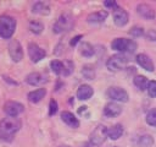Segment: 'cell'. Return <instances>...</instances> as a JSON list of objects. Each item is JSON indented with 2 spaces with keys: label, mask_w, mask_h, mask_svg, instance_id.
<instances>
[{
  "label": "cell",
  "mask_w": 156,
  "mask_h": 147,
  "mask_svg": "<svg viewBox=\"0 0 156 147\" xmlns=\"http://www.w3.org/2000/svg\"><path fill=\"white\" fill-rule=\"evenodd\" d=\"M113 22H115V24L118 26V27L126 26L127 22H128V13H127V11L117 6V7L113 10Z\"/></svg>",
  "instance_id": "11"
},
{
  "label": "cell",
  "mask_w": 156,
  "mask_h": 147,
  "mask_svg": "<svg viewBox=\"0 0 156 147\" xmlns=\"http://www.w3.org/2000/svg\"><path fill=\"white\" fill-rule=\"evenodd\" d=\"M145 119H146V123H147L149 125H151V126H156V108L149 110L147 114H146V118H145Z\"/></svg>",
  "instance_id": "27"
},
{
  "label": "cell",
  "mask_w": 156,
  "mask_h": 147,
  "mask_svg": "<svg viewBox=\"0 0 156 147\" xmlns=\"http://www.w3.org/2000/svg\"><path fill=\"white\" fill-rule=\"evenodd\" d=\"M122 134H123V126L121 124H116L107 130V137H110L111 140H118L122 136Z\"/></svg>",
  "instance_id": "21"
},
{
  "label": "cell",
  "mask_w": 156,
  "mask_h": 147,
  "mask_svg": "<svg viewBox=\"0 0 156 147\" xmlns=\"http://www.w3.org/2000/svg\"><path fill=\"white\" fill-rule=\"evenodd\" d=\"M28 27H29L30 32L34 33V34H40L43 32V29H44V24L41 22H39V21H35V20L30 21Z\"/></svg>",
  "instance_id": "24"
},
{
  "label": "cell",
  "mask_w": 156,
  "mask_h": 147,
  "mask_svg": "<svg viewBox=\"0 0 156 147\" xmlns=\"http://www.w3.org/2000/svg\"><path fill=\"white\" fill-rule=\"evenodd\" d=\"M134 85L140 89V91H144V89H147V85H149V81L145 76H141V75H138L134 77L133 80Z\"/></svg>",
  "instance_id": "23"
},
{
  "label": "cell",
  "mask_w": 156,
  "mask_h": 147,
  "mask_svg": "<svg viewBox=\"0 0 156 147\" xmlns=\"http://www.w3.org/2000/svg\"><path fill=\"white\" fill-rule=\"evenodd\" d=\"M32 11L33 13H37V15H49L50 13V6L44 2V1H37L33 4L32 6Z\"/></svg>",
  "instance_id": "19"
},
{
  "label": "cell",
  "mask_w": 156,
  "mask_h": 147,
  "mask_svg": "<svg viewBox=\"0 0 156 147\" xmlns=\"http://www.w3.org/2000/svg\"><path fill=\"white\" fill-rule=\"evenodd\" d=\"M48 81L46 76L41 72H32L29 75H27L26 77V82L30 86H40L43 83H45Z\"/></svg>",
  "instance_id": "13"
},
{
  "label": "cell",
  "mask_w": 156,
  "mask_h": 147,
  "mask_svg": "<svg viewBox=\"0 0 156 147\" xmlns=\"http://www.w3.org/2000/svg\"><path fill=\"white\" fill-rule=\"evenodd\" d=\"M104 6L116 9V7H117V4H116V1H113V0H106V1H104Z\"/></svg>",
  "instance_id": "33"
},
{
  "label": "cell",
  "mask_w": 156,
  "mask_h": 147,
  "mask_svg": "<svg viewBox=\"0 0 156 147\" xmlns=\"http://www.w3.org/2000/svg\"><path fill=\"white\" fill-rule=\"evenodd\" d=\"M147 93L151 98L156 97V81H149L147 85Z\"/></svg>",
  "instance_id": "31"
},
{
  "label": "cell",
  "mask_w": 156,
  "mask_h": 147,
  "mask_svg": "<svg viewBox=\"0 0 156 147\" xmlns=\"http://www.w3.org/2000/svg\"><path fill=\"white\" fill-rule=\"evenodd\" d=\"M45 94H46V89H45V88H38V89H35V91L29 92L27 97H28V100H29V102H32V103H38V102H40V100L45 97Z\"/></svg>",
  "instance_id": "20"
},
{
  "label": "cell",
  "mask_w": 156,
  "mask_h": 147,
  "mask_svg": "<svg viewBox=\"0 0 156 147\" xmlns=\"http://www.w3.org/2000/svg\"><path fill=\"white\" fill-rule=\"evenodd\" d=\"M111 47L113 50L121 51V53H134L136 50V43L132 39L126 38H116L112 40Z\"/></svg>",
  "instance_id": "4"
},
{
  "label": "cell",
  "mask_w": 156,
  "mask_h": 147,
  "mask_svg": "<svg viewBox=\"0 0 156 147\" xmlns=\"http://www.w3.org/2000/svg\"><path fill=\"white\" fill-rule=\"evenodd\" d=\"M51 70L55 75H62L63 74V62L60 61V60H52L51 64Z\"/></svg>",
  "instance_id": "26"
},
{
  "label": "cell",
  "mask_w": 156,
  "mask_h": 147,
  "mask_svg": "<svg viewBox=\"0 0 156 147\" xmlns=\"http://www.w3.org/2000/svg\"><path fill=\"white\" fill-rule=\"evenodd\" d=\"M107 11H98V12H93L90 15H88L87 17V21L89 23H93V24H96V23H101L104 22L106 18H107Z\"/></svg>",
  "instance_id": "18"
},
{
  "label": "cell",
  "mask_w": 156,
  "mask_h": 147,
  "mask_svg": "<svg viewBox=\"0 0 156 147\" xmlns=\"http://www.w3.org/2000/svg\"><path fill=\"white\" fill-rule=\"evenodd\" d=\"M80 39H82V36H80V34H79V36L73 37V38H72V40L69 42V45H71V47H74V45H76V44H77V43L80 40Z\"/></svg>",
  "instance_id": "34"
},
{
  "label": "cell",
  "mask_w": 156,
  "mask_h": 147,
  "mask_svg": "<svg viewBox=\"0 0 156 147\" xmlns=\"http://www.w3.org/2000/svg\"><path fill=\"white\" fill-rule=\"evenodd\" d=\"M73 69H74V65H73V62L71 61V60H66L65 62H63V76H68V75H71L72 72H73Z\"/></svg>",
  "instance_id": "29"
},
{
  "label": "cell",
  "mask_w": 156,
  "mask_h": 147,
  "mask_svg": "<svg viewBox=\"0 0 156 147\" xmlns=\"http://www.w3.org/2000/svg\"><path fill=\"white\" fill-rule=\"evenodd\" d=\"M82 147H90V145H89L88 142H85V143H83V145H82Z\"/></svg>",
  "instance_id": "35"
},
{
  "label": "cell",
  "mask_w": 156,
  "mask_h": 147,
  "mask_svg": "<svg viewBox=\"0 0 156 147\" xmlns=\"http://www.w3.org/2000/svg\"><path fill=\"white\" fill-rule=\"evenodd\" d=\"M152 143H154V138H152L150 135H144V136H141L140 140H139V145H140L141 147H151Z\"/></svg>",
  "instance_id": "28"
},
{
  "label": "cell",
  "mask_w": 156,
  "mask_h": 147,
  "mask_svg": "<svg viewBox=\"0 0 156 147\" xmlns=\"http://www.w3.org/2000/svg\"><path fill=\"white\" fill-rule=\"evenodd\" d=\"M9 55L12 61L18 62L23 59V49L18 40H11L9 44Z\"/></svg>",
  "instance_id": "8"
},
{
  "label": "cell",
  "mask_w": 156,
  "mask_h": 147,
  "mask_svg": "<svg viewBox=\"0 0 156 147\" xmlns=\"http://www.w3.org/2000/svg\"><path fill=\"white\" fill-rule=\"evenodd\" d=\"M128 64V58L124 56L123 54H116V55H112L107 62H106V66L110 71L112 72H117V71H121L122 69H124Z\"/></svg>",
  "instance_id": "6"
},
{
  "label": "cell",
  "mask_w": 156,
  "mask_h": 147,
  "mask_svg": "<svg viewBox=\"0 0 156 147\" xmlns=\"http://www.w3.org/2000/svg\"><path fill=\"white\" fill-rule=\"evenodd\" d=\"M61 120H62L66 125H68L69 127L77 129V127L79 126V120H78V119L74 116V114H72L71 111H67V110L62 111V113H61Z\"/></svg>",
  "instance_id": "16"
},
{
  "label": "cell",
  "mask_w": 156,
  "mask_h": 147,
  "mask_svg": "<svg viewBox=\"0 0 156 147\" xmlns=\"http://www.w3.org/2000/svg\"><path fill=\"white\" fill-rule=\"evenodd\" d=\"M61 147H69V146H61Z\"/></svg>",
  "instance_id": "36"
},
{
  "label": "cell",
  "mask_w": 156,
  "mask_h": 147,
  "mask_svg": "<svg viewBox=\"0 0 156 147\" xmlns=\"http://www.w3.org/2000/svg\"><path fill=\"white\" fill-rule=\"evenodd\" d=\"M107 96L112 99V100H117V102H128L129 96L127 93L126 89L121 88V87H110L107 91Z\"/></svg>",
  "instance_id": "10"
},
{
  "label": "cell",
  "mask_w": 156,
  "mask_h": 147,
  "mask_svg": "<svg viewBox=\"0 0 156 147\" xmlns=\"http://www.w3.org/2000/svg\"><path fill=\"white\" fill-rule=\"evenodd\" d=\"M73 24H74L73 16H72L71 13H62V15L56 20V22L54 23L52 31H54V33L60 34V33L71 31V29L73 28Z\"/></svg>",
  "instance_id": "2"
},
{
  "label": "cell",
  "mask_w": 156,
  "mask_h": 147,
  "mask_svg": "<svg viewBox=\"0 0 156 147\" xmlns=\"http://www.w3.org/2000/svg\"><path fill=\"white\" fill-rule=\"evenodd\" d=\"M82 75L87 80H94L95 78V70L90 65H84L83 69H82Z\"/></svg>",
  "instance_id": "25"
},
{
  "label": "cell",
  "mask_w": 156,
  "mask_h": 147,
  "mask_svg": "<svg viewBox=\"0 0 156 147\" xmlns=\"http://www.w3.org/2000/svg\"><path fill=\"white\" fill-rule=\"evenodd\" d=\"M107 130H108V129H107L105 125H98V126L91 131V134H90V136H89V142H90V145L94 146V147L101 146V145L106 141V138H107Z\"/></svg>",
  "instance_id": "5"
},
{
  "label": "cell",
  "mask_w": 156,
  "mask_h": 147,
  "mask_svg": "<svg viewBox=\"0 0 156 147\" xmlns=\"http://www.w3.org/2000/svg\"><path fill=\"white\" fill-rule=\"evenodd\" d=\"M94 93V89L91 86L89 85H82L79 86V88L77 89V98L80 100H87L89 99Z\"/></svg>",
  "instance_id": "17"
},
{
  "label": "cell",
  "mask_w": 156,
  "mask_h": 147,
  "mask_svg": "<svg viewBox=\"0 0 156 147\" xmlns=\"http://www.w3.org/2000/svg\"><path fill=\"white\" fill-rule=\"evenodd\" d=\"M136 62L143 67V69H145L146 71H149V72H152L154 70H155V66H154V62H152V60L150 59V56L149 55H146V54H138L136 55Z\"/></svg>",
  "instance_id": "14"
},
{
  "label": "cell",
  "mask_w": 156,
  "mask_h": 147,
  "mask_svg": "<svg viewBox=\"0 0 156 147\" xmlns=\"http://www.w3.org/2000/svg\"><path fill=\"white\" fill-rule=\"evenodd\" d=\"M28 55L33 62H39L40 60H43L45 58L46 51L43 48H40L38 44L29 43L28 44Z\"/></svg>",
  "instance_id": "9"
},
{
  "label": "cell",
  "mask_w": 156,
  "mask_h": 147,
  "mask_svg": "<svg viewBox=\"0 0 156 147\" xmlns=\"http://www.w3.org/2000/svg\"><path fill=\"white\" fill-rule=\"evenodd\" d=\"M79 51H80V54H82L83 56H85V58H90V56L94 55L95 49H94V47H93L90 43L84 42V43L80 44V47H79Z\"/></svg>",
  "instance_id": "22"
},
{
  "label": "cell",
  "mask_w": 156,
  "mask_h": 147,
  "mask_svg": "<svg viewBox=\"0 0 156 147\" xmlns=\"http://www.w3.org/2000/svg\"><path fill=\"white\" fill-rule=\"evenodd\" d=\"M136 12L139 13V16H141L145 20H154L156 16L155 10L147 4H139L136 6Z\"/></svg>",
  "instance_id": "12"
},
{
  "label": "cell",
  "mask_w": 156,
  "mask_h": 147,
  "mask_svg": "<svg viewBox=\"0 0 156 147\" xmlns=\"http://www.w3.org/2000/svg\"><path fill=\"white\" fill-rule=\"evenodd\" d=\"M122 113V107L115 102H110L105 105L104 108V115H106L107 118H115L118 116Z\"/></svg>",
  "instance_id": "15"
},
{
  "label": "cell",
  "mask_w": 156,
  "mask_h": 147,
  "mask_svg": "<svg viewBox=\"0 0 156 147\" xmlns=\"http://www.w3.org/2000/svg\"><path fill=\"white\" fill-rule=\"evenodd\" d=\"M21 129V120L18 118H5L0 121V138L4 141H12L15 134Z\"/></svg>",
  "instance_id": "1"
},
{
  "label": "cell",
  "mask_w": 156,
  "mask_h": 147,
  "mask_svg": "<svg viewBox=\"0 0 156 147\" xmlns=\"http://www.w3.org/2000/svg\"><path fill=\"white\" fill-rule=\"evenodd\" d=\"M23 110H24V105L16 100H7L4 104V111L6 113L7 116L16 118L21 113H23Z\"/></svg>",
  "instance_id": "7"
},
{
  "label": "cell",
  "mask_w": 156,
  "mask_h": 147,
  "mask_svg": "<svg viewBox=\"0 0 156 147\" xmlns=\"http://www.w3.org/2000/svg\"><path fill=\"white\" fill-rule=\"evenodd\" d=\"M16 29V20L11 16L4 15L0 16V37L4 39H9L12 37Z\"/></svg>",
  "instance_id": "3"
},
{
  "label": "cell",
  "mask_w": 156,
  "mask_h": 147,
  "mask_svg": "<svg viewBox=\"0 0 156 147\" xmlns=\"http://www.w3.org/2000/svg\"><path fill=\"white\" fill-rule=\"evenodd\" d=\"M57 111V103L55 99H51L50 100V105H49V115H55Z\"/></svg>",
  "instance_id": "32"
},
{
  "label": "cell",
  "mask_w": 156,
  "mask_h": 147,
  "mask_svg": "<svg viewBox=\"0 0 156 147\" xmlns=\"http://www.w3.org/2000/svg\"><path fill=\"white\" fill-rule=\"evenodd\" d=\"M129 34L133 36V37H141L144 34V28L143 27H139V26H134V27L130 28Z\"/></svg>",
  "instance_id": "30"
}]
</instances>
